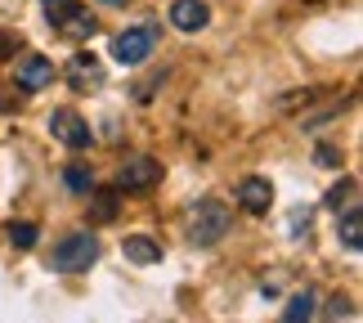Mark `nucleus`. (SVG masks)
Wrapping results in <instances>:
<instances>
[{
    "instance_id": "4be33fe9",
    "label": "nucleus",
    "mask_w": 363,
    "mask_h": 323,
    "mask_svg": "<svg viewBox=\"0 0 363 323\" xmlns=\"http://www.w3.org/2000/svg\"><path fill=\"white\" fill-rule=\"evenodd\" d=\"M45 5H54V0H45Z\"/></svg>"
},
{
    "instance_id": "2eb2a0df",
    "label": "nucleus",
    "mask_w": 363,
    "mask_h": 323,
    "mask_svg": "<svg viewBox=\"0 0 363 323\" xmlns=\"http://www.w3.org/2000/svg\"><path fill=\"white\" fill-rule=\"evenodd\" d=\"M359 229H363V220H359V207L350 202V212H345V224H341V238H345V247H350V251H359V243H363Z\"/></svg>"
},
{
    "instance_id": "1a4fd4ad",
    "label": "nucleus",
    "mask_w": 363,
    "mask_h": 323,
    "mask_svg": "<svg viewBox=\"0 0 363 323\" xmlns=\"http://www.w3.org/2000/svg\"><path fill=\"white\" fill-rule=\"evenodd\" d=\"M171 23L179 27V32H202V27L211 23V9H206V0H175Z\"/></svg>"
},
{
    "instance_id": "0eeeda50",
    "label": "nucleus",
    "mask_w": 363,
    "mask_h": 323,
    "mask_svg": "<svg viewBox=\"0 0 363 323\" xmlns=\"http://www.w3.org/2000/svg\"><path fill=\"white\" fill-rule=\"evenodd\" d=\"M269 202H274V185H269V180L247 175L242 185H238V207H242L247 216H264V212H269Z\"/></svg>"
},
{
    "instance_id": "f8f14e48",
    "label": "nucleus",
    "mask_w": 363,
    "mask_h": 323,
    "mask_svg": "<svg viewBox=\"0 0 363 323\" xmlns=\"http://www.w3.org/2000/svg\"><path fill=\"white\" fill-rule=\"evenodd\" d=\"M113 216H117V189H99L90 198V220L94 224H108Z\"/></svg>"
},
{
    "instance_id": "ddd939ff",
    "label": "nucleus",
    "mask_w": 363,
    "mask_h": 323,
    "mask_svg": "<svg viewBox=\"0 0 363 323\" xmlns=\"http://www.w3.org/2000/svg\"><path fill=\"white\" fill-rule=\"evenodd\" d=\"M5 234H9V243L18 247V251H32V247H36V234H40V229H36L32 220H13Z\"/></svg>"
},
{
    "instance_id": "dca6fc26",
    "label": "nucleus",
    "mask_w": 363,
    "mask_h": 323,
    "mask_svg": "<svg viewBox=\"0 0 363 323\" xmlns=\"http://www.w3.org/2000/svg\"><path fill=\"white\" fill-rule=\"evenodd\" d=\"M63 185L72 189V193H90L94 189V175L86 171V166H67V171H63Z\"/></svg>"
},
{
    "instance_id": "f257e3e1",
    "label": "nucleus",
    "mask_w": 363,
    "mask_h": 323,
    "mask_svg": "<svg viewBox=\"0 0 363 323\" xmlns=\"http://www.w3.org/2000/svg\"><path fill=\"white\" fill-rule=\"evenodd\" d=\"M94 261H99V238H94V234H67L63 243L54 247L50 270H59V274H81V270H90Z\"/></svg>"
},
{
    "instance_id": "412c9836",
    "label": "nucleus",
    "mask_w": 363,
    "mask_h": 323,
    "mask_svg": "<svg viewBox=\"0 0 363 323\" xmlns=\"http://www.w3.org/2000/svg\"><path fill=\"white\" fill-rule=\"evenodd\" d=\"M104 5H113V9H121V5H130V0H104Z\"/></svg>"
},
{
    "instance_id": "4468645a",
    "label": "nucleus",
    "mask_w": 363,
    "mask_h": 323,
    "mask_svg": "<svg viewBox=\"0 0 363 323\" xmlns=\"http://www.w3.org/2000/svg\"><path fill=\"white\" fill-rule=\"evenodd\" d=\"M287 323H301V319H314V292H296V297L287 301V310H283Z\"/></svg>"
},
{
    "instance_id": "aec40b11",
    "label": "nucleus",
    "mask_w": 363,
    "mask_h": 323,
    "mask_svg": "<svg viewBox=\"0 0 363 323\" xmlns=\"http://www.w3.org/2000/svg\"><path fill=\"white\" fill-rule=\"evenodd\" d=\"M323 314H328V319H350L354 310H350V301H345V297H332V305H328Z\"/></svg>"
},
{
    "instance_id": "20e7f679",
    "label": "nucleus",
    "mask_w": 363,
    "mask_h": 323,
    "mask_svg": "<svg viewBox=\"0 0 363 323\" xmlns=\"http://www.w3.org/2000/svg\"><path fill=\"white\" fill-rule=\"evenodd\" d=\"M152 54V27H130V32H121L113 40V59L121 67H139Z\"/></svg>"
},
{
    "instance_id": "9d476101",
    "label": "nucleus",
    "mask_w": 363,
    "mask_h": 323,
    "mask_svg": "<svg viewBox=\"0 0 363 323\" xmlns=\"http://www.w3.org/2000/svg\"><path fill=\"white\" fill-rule=\"evenodd\" d=\"M121 251H125V261H135V265H157L162 261V243L148 238V234H130Z\"/></svg>"
},
{
    "instance_id": "6ab92c4d",
    "label": "nucleus",
    "mask_w": 363,
    "mask_h": 323,
    "mask_svg": "<svg viewBox=\"0 0 363 323\" xmlns=\"http://www.w3.org/2000/svg\"><path fill=\"white\" fill-rule=\"evenodd\" d=\"M314 162H318V166H341V148L318 144V148H314Z\"/></svg>"
},
{
    "instance_id": "6e6552de",
    "label": "nucleus",
    "mask_w": 363,
    "mask_h": 323,
    "mask_svg": "<svg viewBox=\"0 0 363 323\" xmlns=\"http://www.w3.org/2000/svg\"><path fill=\"white\" fill-rule=\"evenodd\" d=\"M54 81V63L45 59V54H27V59H18V90H45Z\"/></svg>"
},
{
    "instance_id": "39448f33",
    "label": "nucleus",
    "mask_w": 363,
    "mask_h": 323,
    "mask_svg": "<svg viewBox=\"0 0 363 323\" xmlns=\"http://www.w3.org/2000/svg\"><path fill=\"white\" fill-rule=\"evenodd\" d=\"M50 135H54V139H63V144H67V148H77V153L94 144L90 126L81 121L72 108H59V112H50Z\"/></svg>"
},
{
    "instance_id": "423d86ee",
    "label": "nucleus",
    "mask_w": 363,
    "mask_h": 323,
    "mask_svg": "<svg viewBox=\"0 0 363 323\" xmlns=\"http://www.w3.org/2000/svg\"><path fill=\"white\" fill-rule=\"evenodd\" d=\"M157 180H162V162H152V158H135V162H125L121 171H117V193L152 189Z\"/></svg>"
},
{
    "instance_id": "a211bd4d",
    "label": "nucleus",
    "mask_w": 363,
    "mask_h": 323,
    "mask_svg": "<svg viewBox=\"0 0 363 323\" xmlns=\"http://www.w3.org/2000/svg\"><path fill=\"white\" fill-rule=\"evenodd\" d=\"M23 50V36L18 32H0V59H13Z\"/></svg>"
},
{
    "instance_id": "9b49d317",
    "label": "nucleus",
    "mask_w": 363,
    "mask_h": 323,
    "mask_svg": "<svg viewBox=\"0 0 363 323\" xmlns=\"http://www.w3.org/2000/svg\"><path fill=\"white\" fill-rule=\"evenodd\" d=\"M67 81H72V90H90V86H99L104 81V67L90 59V54H77L72 67H67Z\"/></svg>"
},
{
    "instance_id": "f03ea898",
    "label": "nucleus",
    "mask_w": 363,
    "mask_h": 323,
    "mask_svg": "<svg viewBox=\"0 0 363 323\" xmlns=\"http://www.w3.org/2000/svg\"><path fill=\"white\" fill-rule=\"evenodd\" d=\"M229 234V207L225 202H216V198H206L193 207V216H189V238L198 247H211L220 243V238Z\"/></svg>"
},
{
    "instance_id": "7ed1b4c3",
    "label": "nucleus",
    "mask_w": 363,
    "mask_h": 323,
    "mask_svg": "<svg viewBox=\"0 0 363 323\" xmlns=\"http://www.w3.org/2000/svg\"><path fill=\"white\" fill-rule=\"evenodd\" d=\"M50 27H54L59 36H67V40H86V36H94L90 9H86V5H72V0H54V5H50Z\"/></svg>"
},
{
    "instance_id": "f3484780",
    "label": "nucleus",
    "mask_w": 363,
    "mask_h": 323,
    "mask_svg": "<svg viewBox=\"0 0 363 323\" xmlns=\"http://www.w3.org/2000/svg\"><path fill=\"white\" fill-rule=\"evenodd\" d=\"M354 193H359L354 180H341V185L328 193V207H332V212H341V202H354Z\"/></svg>"
}]
</instances>
